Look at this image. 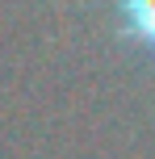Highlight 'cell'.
<instances>
[{
  "label": "cell",
  "mask_w": 155,
  "mask_h": 159,
  "mask_svg": "<svg viewBox=\"0 0 155 159\" xmlns=\"http://www.w3.org/2000/svg\"><path fill=\"white\" fill-rule=\"evenodd\" d=\"M117 13V38L155 55V0H113Z\"/></svg>",
  "instance_id": "6da1fadb"
}]
</instances>
